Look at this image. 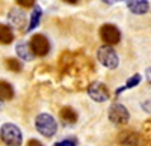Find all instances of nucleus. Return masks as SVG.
<instances>
[{
    "label": "nucleus",
    "instance_id": "nucleus-20",
    "mask_svg": "<svg viewBox=\"0 0 151 146\" xmlns=\"http://www.w3.org/2000/svg\"><path fill=\"white\" fill-rule=\"evenodd\" d=\"M55 146H77V145H76V140H73V139H65V140L56 142Z\"/></svg>",
    "mask_w": 151,
    "mask_h": 146
},
{
    "label": "nucleus",
    "instance_id": "nucleus-10",
    "mask_svg": "<svg viewBox=\"0 0 151 146\" xmlns=\"http://www.w3.org/2000/svg\"><path fill=\"white\" fill-rule=\"evenodd\" d=\"M125 2H127V8L130 9V12H133L136 15L147 14L150 9L148 0H125Z\"/></svg>",
    "mask_w": 151,
    "mask_h": 146
},
{
    "label": "nucleus",
    "instance_id": "nucleus-14",
    "mask_svg": "<svg viewBox=\"0 0 151 146\" xmlns=\"http://www.w3.org/2000/svg\"><path fill=\"white\" fill-rule=\"evenodd\" d=\"M14 88H12V84L8 83V81H0V100L2 101H8V100H12L14 98Z\"/></svg>",
    "mask_w": 151,
    "mask_h": 146
},
{
    "label": "nucleus",
    "instance_id": "nucleus-21",
    "mask_svg": "<svg viewBox=\"0 0 151 146\" xmlns=\"http://www.w3.org/2000/svg\"><path fill=\"white\" fill-rule=\"evenodd\" d=\"M15 2L23 8H33L35 6V0H15Z\"/></svg>",
    "mask_w": 151,
    "mask_h": 146
},
{
    "label": "nucleus",
    "instance_id": "nucleus-13",
    "mask_svg": "<svg viewBox=\"0 0 151 146\" xmlns=\"http://www.w3.org/2000/svg\"><path fill=\"white\" fill-rule=\"evenodd\" d=\"M8 18H9V21L14 24L15 27H18V29L24 27V24H26V17H24V14H23L21 11H18V9H11Z\"/></svg>",
    "mask_w": 151,
    "mask_h": 146
},
{
    "label": "nucleus",
    "instance_id": "nucleus-26",
    "mask_svg": "<svg viewBox=\"0 0 151 146\" xmlns=\"http://www.w3.org/2000/svg\"><path fill=\"white\" fill-rule=\"evenodd\" d=\"M0 108H2V100H0Z\"/></svg>",
    "mask_w": 151,
    "mask_h": 146
},
{
    "label": "nucleus",
    "instance_id": "nucleus-12",
    "mask_svg": "<svg viewBox=\"0 0 151 146\" xmlns=\"http://www.w3.org/2000/svg\"><path fill=\"white\" fill-rule=\"evenodd\" d=\"M15 51H17V54H18V57L21 59V60H32L33 59V53H32V50H30V45L27 44V42H18L17 44V48H15Z\"/></svg>",
    "mask_w": 151,
    "mask_h": 146
},
{
    "label": "nucleus",
    "instance_id": "nucleus-7",
    "mask_svg": "<svg viewBox=\"0 0 151 146\" xmlns=\"http://www.w3.org/2000/svg\"><path fill=\"white\" fill-rule=\"evenodd\" d=\"M88 95L95 103H104L110 98V92H109L107 86L100 81H94V83L88 84Z\"/></svg>",
    "mask_w": 151,
    "mask_h": 146
},
{
    "label": "nucleus",
    "instance_id": "nucleus-24",
    "mask_svg": "<svg viewBox=\"0 0 151 146\" xmlns=\"http://www.w3.org/2000/svg\"><path fill=\"white\" fill-rule=\"evenodd\" d=\"M101 2H104V3H107V5H113L116 0H101Z\"/></svg>",
    "mask_w": 151,
    "mask_h": 146
},
{
    "label": "nucleus",
    "instance_id": "nucleus-17",
    "mask_svg": "<svg viewBox=\"0 0 151 146\" xmlns=\"http://www.w3.org/2000/svg\"><path fill=\"white\" fill-rule=\"evenodd\" d=\"M141 140L145 143V146H151V119H148L142 127Z\"/></svg>",
    "mask_w": 151,
    "mask_h": 146
},
{
    "label": "nucleus",
    "instance_id": "nucleus-22",
    "mask_svg": "<svg viewBox=\"0 0 151 146\" xmlns=\"http://www.w3.org/2000/svg\"><path fill=\"white\" fill-rule=\"evenodd\" d=\"M27 146H44L40 140H36V139H30L29 142H27Z\"/></svg>",
    "mask_w": 151,
    "mask_h": 146
},
{
    "label": "nucleus",
    "instance_id": "nucleus-1",
    "mask_svg": "<svg viewBox=\"0 0 151 146\" xmlns=\"http://www.w3.org/2000/svg\"><path fill=\"white\" fill-rule=\"evenodd\" d=\"M59 72L64 78H68L65 86L70 90H80L88 86V78L95 71L94 63L82 51H64L59 57Z\"/></svg>",
    "mask_w": 151,
    "mask_h": 146
},
{
    "label": "nucleus",
    "instance_id": "nucleus-6",
    "mask_svg": "<svg viewBox=\"0 0 151 146\" xmlns=\"http://www.w3.org/2000/svg\"><path fill=\"white\" fill-rule=\"evenodd\" d=\"M100 38L106 45H115L121 41V32L115 24H103L100 27Z\"/></svg>",
    "mask_w": 151,
    "mask_h": 146
},
{
    "label": "nucleus",
    "instance_id": "nucleus-5",
    "mask_svg": "<svg viewBox=\"0 0 151 146\" xmlns=\"http://www.w3.org/2000/svg\"><path fill=\"white\" fill-rule=\"evenodd\" d=\"M109 120L115 125H125L130 119V113L127 110V107L119 104V103H113L109 107Z\"/></svg>",
    "mask_w": 151,
    "mask_h": 146
},
{
    "label": "nucleus",
    "instance_id": "nucleus-25",
    "mask_svg": "<svg viewBox=\"0 0 151 146\" xmlns=\"http://www.w3.org/2000/svg\"><path fill=\"white\" fill-rule=\"evenodd\" d=\"M64 2H67V3H71V5H74V3H77V0H64Z\"/></svg>",
    "mask_w": 151,
    "mask_h": 146
},
{
    "label": "nucleus",
    "instance_id": "nucleus-18",
    "mask_svg": "<svg viewBox=\"0 0 151 146\" xmlns=\"http://www.w3.org/2000/svg\"><path fill=\"white\" fill-rule=\"evenodd\" d=\"M139 83H141V75H139V74H134L132 78H129V80H127V83H125V86H124V88H119V89L116 90V95H118V93H121L124 89H132V88L137 86Z\"/></svg>",
    "mask_w": 151,
    "mask_h": 146
},
{
    "label": "nucleus",
    "instance_id": "nucleus-16",
    "mask_svg": "<svg viewBox=\"0 0 151 146\" xmlns=\"http://www.w3.org/2000/svg\"><path fill=\"white\" fill-rule=\"evenodd\" d=\"M41 17H42V9L40 6H33V12H32V17H30V23H29V27H27V32H32L35 27H38V24L41 21Z\"/></svg>",
    "mask_w": 151,
    "mask_h": 146
},
{
    "label": "nucleus",
    "instance_id": "nucleus-23",
    "mask_svg": "<svg viewBox=\"0 0 151 146\" xmlns=\"http://www.w3.org/2000/svg\"><path fill=\"white\" fill-rule=\"evenodd\" d=\"M145 77H147V81L151 84V66L145 69Z\"/></svg>",
    "mask_w": 151,
    "mask_h": 146
},
{
    "label": "nucleus",
    "instance_id": "nucleus-4",
    "mask_svg": "<svg viewBox=\"0 0 151 146\" xmlns=\"http://www.w3.org/2000/svg\"><path fill=\"white\" fill-rule=\"evenodd\" d=\"M97 59H98V62L101 63L103 66H106L107 69H115L119 65L118 54L110 45L100 47L98 51H97Z\"/></svg>",
    "mask_w": 151,
    "mask_h": 146
},
{
    "label": "nucleus",
    "instance_id": "nucleus-8",
    "mask_svg": "<svg viewBox=\"0 0 151 146\" xmlns=\"http://www.w3.org/2000/svg\"><path fill=\"white\" fill-rule=\"evenodd\" d=\"M29 45H30V50H32V53H33L35 56L44 57V56H47L48 51H50V42H48V39L45 38V36L41 35V33L33 35L32 39H30V42H29Z\"/></svg>",
    "mask_w": 151,
    "mask_h": 146
},
{
    "label": "nucleus",
    "instance_id": "nucleus-15",
    "mask_svg": "<svg viewBox=\"0 0 151 146\" xmlns=\"http://www.w3.org/2000/svg\"><path fill=\"white\" fill-rule=\"evenodd\" d=\"M14 41V33H12V29L6 24H2L0 23V44H11Z\"/></svg>",
    "mask_w": 151,
    "mask_h": 146
},
{
    "label": "nucleus",
    "instance_id": "nucleus-3",
    "mask_svg": "<svg viewBox=\"0 0 151 146\" xmlns=\"http://www.w3.org/2000/svg\"><path fill=\"white\" fill-rule=\"evenodd\" d=\"M0 139L8 146H21V143H23L21 130L17 125L9 124V122L3 124L2 128H0Z\"/></svg>",
    "mask_w": 151,
    "mask_h": 146
},
{
    "label": "nucleus",
    "instance_id": "nucleus-9",
    "mask_svg": "<svg viewBox=\"0 0 151 146\" xmlns=\"http://www.w3.org/2000/svg\"><path fill=\"white\" fill-rule=\"evenodd\" d=\"M118 142L121 146H141V134L132 130L121 131L118 136Z\"/></svg>",
    "mask_w": 151,
    "mask_h": 146
},
{
    "label": "nucleus",
    "instance_id": "nucleus-2",
    "mask_svg": "<svg viewBox=\"0 0 151 146\" xmlns=\"http://www.w3.org/2000/svg\"><path fill=\"white\" fill-rule=\"evenodd\" d=\"M35 127L38 132H41L44 137H53L58 131V124L52 115L48 113H40L35 118Z\"/></svg>",
    "mask_w": 151,
    "mask_h": 146
},
{
    "label": "nucleus",
    "instance_id": "nucleus-19",
    "mask_svg": "<svg viewBox=\"0 0 151 146\" xmlns=\"http://www.w3.org/2000/svg\"><path fill=\"white\" fill-rule=\"evenodd\" d=\"M6 66L8 69H11L12 72H20L21 71V62L15 57H9L6 59Z\"/></svg>",
    "mask_w": 151,
    "mask_h": 146
},
{
    "label": "nucleus",
    "instance_id": "nucleus-11",
    "mask_svg": "<svg viewBox=\"0 0 151 146\" xmlns=\"http://www.w3.org/2000/svg\"><path fill=\"white\" fill-rule=\"evenodd\" d=\"M59 116L64 120V124H67V125H74L77 122V113H76L73 107H62Z\"/></svg>",
    "mask_w": 151,
    "mask_h": 146
}]
</instances>
